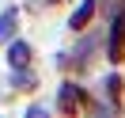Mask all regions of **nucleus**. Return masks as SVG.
Listing matches in <instances>:
<instances>
[{
    "label": "nucleus",
    "instance_id": "f257e3e1",
    "mask_svg": "<svg viewBox=\"0 0 125 118\" xmlns=\"http://www.w3.org/2000/svg\"><path fill=\"white\" fill-rule=\"evenodd\" d=\"M121 57H125V15H117L110 31V61H121Z\"/></svg>",
    "mask_w": 125,
    "mask_h": 118
},
{
    "label": "nucleus",
    "instance_id": "f03ea898",
    "mask_svg": "<svg viewBox=\"0 0 125 118\" xmlns=\"http://www.w3.org/2000/svg\"><path fill=\"white\" fill-rule=\"evenodd\" d=\"M57 103H61L64 110H76V107H87V95L80 92L76 84H64V88H61V95H57Z\"/></svg>",
    "mask_w": 125,
    "mask_h": 118
},
{
    "label": "nucleus",
    "instance_id": "7ed1b4c3",
    "mask_svg": "<svg viewBox=\"0 0 125 118\" xmlns=\"http://www.w3.org/2000/svg\"><path fill=\"white\" fill-rule=\"evenodd\" d=\"M91 15H95V0H83L80 8L72 12V19H68V27H72V31H83V27H87V19H91Z\"/></svg>",
    "mask_w": 125,
    "mask_h": 118
},
{
    "label": "nucleus",
    "instance_id": "20e7f679",
    "mask_svg": "<svg viewBox=\"0 0 125 118\" xmlns=\"http://www.w3.org/2000/svg\"><path fill=\"white\" fill-rule=\"evenodd\" d=\"M8 61H11V69H23V65L31 61V46H27V42H11V50H8Z\"/></svg>",
    "mask_w": 125,
    "mask_h": 118
},
{
    "label": "nucleus",
    "instance_id": "39448f33",
    "mask_svg": "<svg viewBox=\"0 0 125 118\" xmlns=\"http://www.w3.org/2000/svg\"><path fill=\"white\" fill-rule=\"evenodd\" d=\"M15 34V12H4L0 15V38H11Z\"/></svg>",
    "mask_w": 125,
    "mask_h": 118
}]
</instances>
